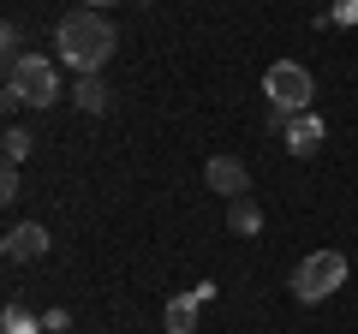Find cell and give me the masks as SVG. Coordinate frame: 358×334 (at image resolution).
Returning <instances> with one entry per match:
<instances>
[{"label":"cell","mask_w":358,"mask_h":334,"mask_svg":"<svg viewBox=\"0 0 358 334\" xmlns=\"http://www.w3.org/2000/svg\"><path fill=\"white\" fill-rule=\"evenodd\" d=\"M334 18H341V24H358V0H341V6H334Z\"/></svg>","instance_id":"obj_15"},{"label":"cell","mask_w":358,"mask_h":334,"mask_svg":"<svg viewBox=\"0 0 358 334\" xmlns=\"http://www.w3.org/2000/svg\"><path fill=\"white\" fill-rule=\"evenodd\" d=\"M36 257H48V227L42 221H18L6 233V263H36Z\"/></svg>","instance_id":"obj_5"},{"label":"cell","mask_w":358,"mask_h":334,"mask_svg":"<svg viewBox=\"0 0 358 334\" xmlns=\"http://www.w3.org/2000/svg\"><path fill=\"white\" fill-rule=\"evenodd\" d=\"M90 6H114V0H90Z\"/></svg>","instance_id":"obj_16"},{"label":"cell","mask_w":358,"mask_h":334,"mask_svg":"<svg viewBox=\"0 0 358 334\" xmlns=\"http://www.w3.org/2000/svg\"><path fill=\"white\" fill-rule=\"evenodd\" d=\"M0 150H6V167H18L30 155V131L24 126H6V138H0Z\"/></svg>","instance_id":"obj_11"},{"label":"cell","mask_w":358,"mask_h":334,"mask_svg":"<svg viewBox=\"0 0 358 334\" xmlns=\"http://www.w3.org/2000/svg\"><path fill=\"white\" fill-rule=\"evenodd\" d=\"M18 197V167H6V173H0V203H13Z\"/></svg>","instance_id":"obj_13"},{"label":"cell","mask_w":358,"mask_h":334,"mask_svg":"<svg viewBox=\"0 0 358 334\" xmlns=\"http://www.w3.org/2000/svg\"><path fill=\"white\" fill-rule=\"evenodd\" d=\"M341 286H346V257L341 251H310L293 269V298L299 305H322V298H334Z\"/></svg>","instance_id":"obj_4"},{"label":"cell","mask_w":358,"mask_h":334,"mask_svg":"<svg viewBox=\"0 0 358 334\" xmlns=\"http://www.w3.org/2000/svg\"><path fill=\"white\" fill-rule=\"evenodd\" d=\"M0 42H6V66H13V60H18V24H6V30H0Z\"/></svg>","instance_id":"obj_14"},{"label":"cell","mask_w":358,"mask_h":334,"mask_svg":"<svg viewBox=\"0 0 358 334\" xmlns=\"http://www.w3.org/2000/svg\"><path fill=\"white\" fill-rule=\"evenodd\" d=\"M54 48H60V60L72 66L78 78L102 72L108 54H114V24H108L96 6H84V13H66L60 24H54Z\"/></svg>","instance_id":"obj_1"},{"label":"cell","mask_w":358,"mask_h":334,"mask_svg":"<svg viewBox=\"0 0 358 334\" xmlns=\"http://www.w3.org/2000/svg\"><path fill=\"white\" fill-rule=\"evenodd\" d=\"M108 84H102V72H90V78H78V90H72V102H78V114H108Z\"/></svg>","instance_id":"obj_9"},{"label":"cell","mask_w":358,"mask_h":334,"mask_svg":"<svg viewBox=\"0 0 358 334\" xmlns=\"http://www.w3.org/2000/svg\"><path fill=\"white\" fill-rule=\"evenodd\" d=\"M203 180H209V191H221L227 203L251 191V173H245V161H233V155H215V161L203 167Z\"/></svg>","instance_id":"obj_6"},{"label":"cell","mask_w":358,"mask_h":334,"mask_svg":"<svg viewBox=\"0 0 358 334\" xmlns=\"http://www.w3.org/2000/svg\"><path fill=\"white\" fill-rule=\"evenodd\" d=\"M263 96H268V126L287 131V119L293 114H310V96H317V84H310V72L299 60H275L263 72Z\"/></svg>","instance_id":"obj_2"},{"label":"cell","mask_w":358,"mask_h":334,"mask_svg":"<svg viewBox=\"0 0 358 334\" xmlns=\"http://www.w3.org/2000/svg\"><path fill=\"white\" fill-rule=\"evenodd\" d=\"M281 143L293 155H317L322 150V114H293V119H287V131H281Z\"/></svg>","instance_id":"obj_7"},{"label":"cell","mask_w":358,"mask_h":334,"mask_svg":"<svg viewBox=\"0 0 358 334\" xmlns=\"http://www.w3.org/2000/svg\"><path fill=\"white\" fill-rule=\"evenodd\" d=\"M0 328H6V334H36V317H30L24 305H6V317H0Z\"/></svg>","instance_id":"obj_12"},{"label":"cell","mask_w":358,"mask_h":334,"mask_svg":"<svg viewBox=\"0 0 358 334\" xmlns=\"http://www.w3.org/2000/svg\"><path fill=\"white\" fill-rule=\"evenodd\" d=\"M60 102V72L42 54H18L6 66V108H54Z\"/></svg>","instance_id":"obj_3"},{"label":"cell","mask_w":358,"mask_h":334,"mask_svg":"<svg viewBox=\"0 0 358 334\" xmlns=\"http://www.w3.org/2000/svg\"><path fill=\"white\" fill-rule=\"evenodd\" d=\"M197 305H203V293H197V286L167 298V310H162V317H167V334H197Z\"/></svg>","instance_id":"obj_8"},{"label":"cell","mask_w":358,"mask_h":334,"mask_svg":"<svg viewBox=\"0 0 358 334\" xmlns=\"http://www.w3.org/2000/svg\"><path fill=\"white\" fill-rule=\"evenodd\" d=\"M227 221H233V233H245V239H251V233L263 227V209H257L251 197H233V203H227Z\"/></svg>","instance_id":"obj_10"}]
</instances>
